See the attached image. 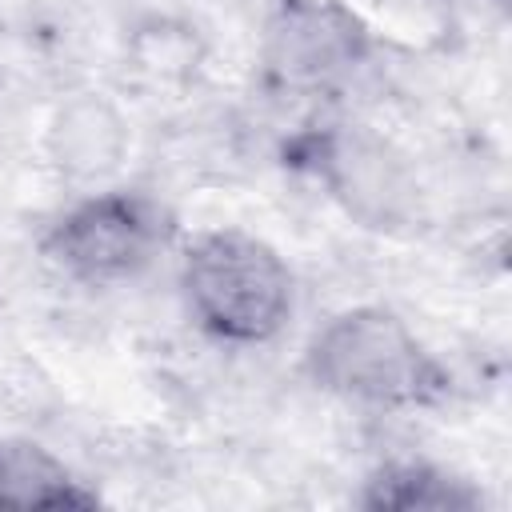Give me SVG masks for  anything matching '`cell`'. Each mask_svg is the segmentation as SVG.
<instances>
[{
    "instance_id": "5",
    "label": "cell",
    "mask_w": 512,
    "mask_h": 512,
    "mask_svg": "<svg viewBox=\"0 0 512 512\" xmlns=\"http://www.w3.org/2000/svg\"><path fill=\"white\" fill-rule=\"evenodd\" d=\"M360 504L372 512H476L484 500L468 480H456L452 472L432 464L404 460L384 464L368 480Z\"/></svg>"
},
{
    "instance_id": "1",
    "label": "cell",
    "mask_w": 512,
    "mask_h": 512,
    "mask_svg": "<svg viewBox=\"0 0 512 512\" xmlns=\"http://www.w3.org/2000/svg\"><path fill=\"white\" fill-rule=\"evenodd\" d=\"M308 376L372 408H432L452 392L448 368L384 308H348L308 344Z\"/></svg>"
},
{
    "instance_id": "4",
    "label": "cell",
    "mask_w": 512,
    "mask_h": 512,
    "mask_svg": "<svg viewBox=\"0 0 512 512\" xmlns=\"http://www.w3.org/2000/svg\"><path fill=\"white\" fill-rule=\"evenodd\" d=\"M100 496L76 480L48 448L0 440V508H96Z\"/></svg>"
},
{
    "instance_id": "2",
    "label": "cell",
    "mask_w": 512,
    "mask_h": 512,
    "mask_svg": "<svg viewBox=\"0 0 512 512\" xmlns=\"http://www.w3.org/2000/svg\"><path fill=\"white\" fill-rule=\"evenodd\" d=\"M180 284L196 324L228 344H264L292 312V272L264 240L236 228L196 236Z\"/></svg>"
},
{
    "instance_id": "3",
    "label": "cell",
    "mask_w": 512,
    "mask_h": 512,
    "mask_svg": "<svg viewBox=\"0 0 512 512\" xmlns=\"http://www.w3.org/2000/svg\"><path fill=\"white\" fill-rule=\"evenodd\" d=\"M172 236L168 212L140 192H104L64 212L44 236L56 268L84 284H120L140 276Z\"/></svg>"
}]
</instances>
